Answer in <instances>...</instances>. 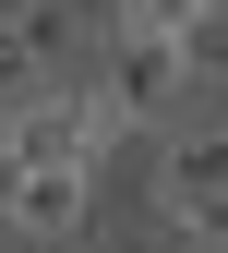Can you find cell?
<instances>
[{
    "label": "cell",
    "instance_id": "cell-1",
    "mask_svg": "<svg viewBox=\"0 0 228 253\" xmlns=\"http://www.w3.org/2000/svg\"><path fill=\"white\" fill-rule=\"evenodd\" d=\"M96 84L132 133H180L192 97H204V48H168V37H108L96 48Z\"/></svg>",
    "mask_w": 228,
    "mask_h": 253
},
{
    "label": "cell",
    "instance_id": "cell-2",
    "mask_svg": "<svg viewBox=\"0 0 228 253\" xmlns=\"http://www.w3.org/2000/svg\"><path fill=\"white\" fill-rule=\"evenodd\" d=\"M156 217H168L180 241L228 253V121H180V133H156Z\"/></svg>",
    "mask_w": 228,
    "mask_h": 253
},
{
    "label": "cell",
    "instance_id": "cell-3",
    "mask_svg": "<svg viewBox=\"0 0 228 253\" xmlns=\"http://www.w3.org/2000/svg\"><path fill=\"white\" fill-rule=\"evenodd\" d=\"M0 229L12 241H96V169H24L12 181V205H0Z\"/></svg>",
    "mask_w": 228,
    "mask_h": 253
},
{
    "label": "cell",
    "instance_id": "cell-4",
    "mask_svg": "<svg viewBox=\"0 0 228 253\" xmlns=\"http://www.w3.org/2000/svg\"><path fill=\"white\" fill-rule=\"evenodd\" d=\"M12 12H24V37H36V73H48V84H84V73H96L108 37L84 24V0H12Z\"/></svg>",
    "mask_w": 228,
    "mask_h": 253
},
{
    "label": "cell",
    "instance_id": "cell-5",
    "mask_svg": "<svg viewBox=\"0 0 228 253\" xmlns=\"http://www.w3.org/2000/svg\"><path fill=\"white\" fill-rule=\"evenodd\" d=\"M108 12V37H168V48H204L228 0H96Z\"/></svg>",
    "mask_w": 228,
    "mask_h": 253
},
{
    "label": "cell",
    "instance_id": "cell-6",
    "mask_svg": "<svg viewBox=\"0 0 228 253\" xmlns=\"http://www.w3.org/2000/svg\"><path fill=\"white\" fill-rule=\"evenodd\" d=\"M24 97H48V73H36V37H24V12L0 0V109H24Z\"/></svg>",
    "mask_w": 228,
    "mask_h": 253
},
{
    "label": "cell",
    "instance_id": "cell-7",
    "mask_svg": "<svg viewBox=\"0 0 228 253\" xmlns=\"http://www.w3.org/2000/svg\"><path fill=\"white\" fill-rule=\"evenodd\" d=\"M156 229H168V217H156V205H144V217H132V229H96L84 253H168V241H156Z\"/></svg>",
    "mask_w": 228,
    "mask_h": 253
},
{
    "label": "cell",
    "instance_id": "cell-8",
    "mask_svg": "<svg viewBox=\"0 0 228 253\" xmlns=\"http://www.w3.org/2000/svg\"><path fill=\"white\" fill-rule=\"evenodd\" d=\"M0 253H24V241H12V229H0Z\"/></svg>",
    "mask_w": 228,
    "mask_h": 253
},
{
    "label": "cell",
    "instance_id": "cell-9",
    "mask_svg": "<svg viewBox=\"0 0 228 253\" xmlns=\"http://www.w3.org/2000/svg\"><path fill=\"white\" fill-rule=\"evenodd\" d=\"M0 157H12V133H0Z\"/></svg>",
    "mask_w": 228,
    "mask_h": 253
}]
</instances>
